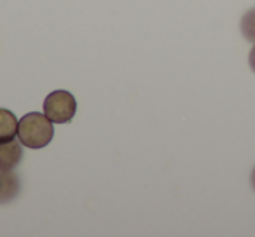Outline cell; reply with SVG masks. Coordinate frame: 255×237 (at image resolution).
Segmentation results:
<instances>
[{
  "mask_svg": "<svg viewBox=\"0 0 255 237\" xmlns=\"http://www.w3.org/2000/svg\"><path fill=\"white\" fill-rule=\"evenodd\" d=\"M19 192V181L11 171L0 169V204L12 201Z\"/></svg>",
  "mask_w": 255,
  "mask_h": 237,
  "instance_id": "5",
  "label": "cell"
},
{
  "mask_svg": "<svg viewBox=\"0 0 255 237\" xmlns=\"http://www.w3.org/2000/svg\"><path fill=\"white\" fill-rule=\"evenodd\" d=\"M77 110L75 98L68 91H54L44 99V113L54 124L70 122Z\"/></svg>",
  "mask_w": 255,
  "mask_h": 237,
  "instance_id": "2",
  "label": "cell"
},
{
  "mask_svg": "<svg viewBox=\"0 0 255 237\" xmlns=\"http://www.w3.org/2000/svg\"><path fill=\"white\" fill-rule=\"evenodd\" d=\"M252 185H254V188H255V167H254V173H252Z\"/></svg>",
  "mask_w": 255,
  "mask_h": 237,
  "instance_id": "8",
  "label": "cell"
},
{
  "mask_svg": "<svg viewBox=\"0 0 255 237\" xmlns=\"http://www.w3.org/2000/svg\"><path fill=\"white\" fill-rule=\"evenodd\" d=\"M248 63H250V68L255 72V46L252 47V51H250V56H248Z\"/></svg>",
  "mask_w": 255,
  "mask_h": 237,
  "instance_id": "7",
  "label": "cell"
},
{
  "mask_svg": "<svg viewBox=\"0 0 255 237\" xmlns=\"http://www.w3.org/2000/svg\"><path fill=\"white\" fill-rule=\"evenodd\" d=\"M19 121L11 110L0 108V143L11 142L18 136Z\"/></svg>",
  "mask_w": 255,
  "mask_h": 237,
  "instance_id": "4",
  "label": "cell"
},
{
  "mask_svg": "<svg viewBox=\"0 0 255 237\" xmlns=\"http://www.w3.org/2000/svg\"><path fill=\"white\" fill-rule=\"evenodd\" d=\"M54 136L53 121L46 113H26L18 124V140L28 149H44Z\"/></svg>",
  "mask_w": 255,
  "mask_h": 237,
  "instance_id": "1",
  "label": "cell"
},
{
  "mask_svg": "<svg viewBox=\"0 0 255 237\" xmlns=\"http://www.w3.org/2000/svg\"><path fill=\"white\" fill-rule=\"evenodd\" d=\"M23 157V149H21V142H11L0 143V169L4 171H12L16 166L19 164Z\"/></svg>",
  "mask_w": 255,
  "mask_h": 237,
  "instance_id": "3",
  "label": "cell"
},
{
  "mask_svg": "<svg viewBox=\"0 0 255 237\" xmlns=\"http://www.w3.org/2000/svg\"><path fill=\"white\" fill-rule=\"evenodd\" d=\"M241 32H243L245 39L255 42V9H250L241 19Z\"/></svg>",
  "mask_w": 255,
  "mask_h": 237,
  "instance_id": "6",
  "label": "cell"
}]
</instances>
